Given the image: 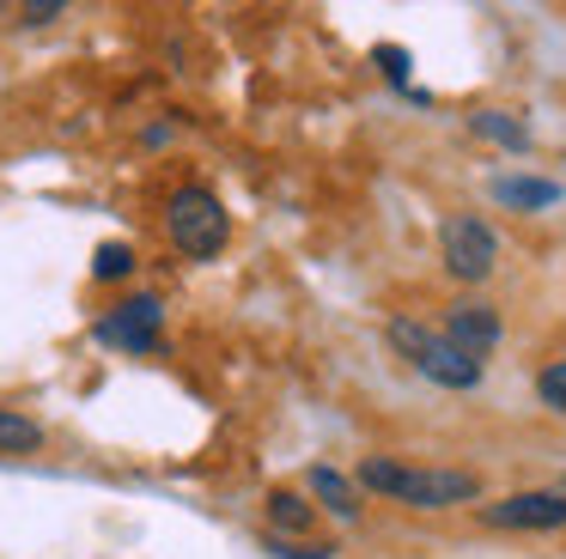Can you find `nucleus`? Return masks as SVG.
<instances>
[{"label":"nucleus","instance_id":"1","mask_svg":"<svg viewBox=\"0 0 566 559\" xmlns=\"http://www.w3.org/2000/svg\"><path fill=\"white\" fill-rule=\"evenodd\" d=\"M354 486L408 510H457L481 498L475 468H427V462H402V456H366L354 468Z\"/></svg>","mask_w":566,"mask_h":559},{"label":"nucleus","instance_id":"2","mask_svg":"<svg viewBox=\"0 0 566 559\" xmlns=\"http://www.w3.org/2000/svg\"><path fill=\"white\" fill-rule=\"evenodd\" d=\"M384 340L402 352L408 371H420L427 383L451 389V395H469V389H481V377H488V365L457 352L451 340H444V328L420 323V316H390V323H384Z\"/></svg>","mask_w":566,"mask_h":559},{"label":"nucleus","instance_id":"3","mask_svg":"<svg viewBox=\"0 0 566 559\" xmlns=\"http://www.w3.org/2000/svg\"><path fill=\"white\" fill-rule=\"evenodd\" d=\"M165 238H171V250L184 262H213L226 250V238H232V213H226V201L208 182H184L165 201Z\"/></svg>","mask_w":566,"mask_h":559},{"label":"nucleus","instance_id":"4","mask_svg":"<svg viewBox=\"0 0 566 559\" xmlns=\"http://www.w3.org/2000/svg\"><path fill=\"white\" fill-rule=\"evenodd\" d=\"M92 340L111 352H128V359H147L165 340V298L159 292H135V298H116L111 310L92 323Z\"/></svg>","mask_w":566,"mask_h":559},{"label":"nucleus","instance_id":"5","mask_svg":"<svg viewBox=\"0 0 566 559\" xmlns=\"http://www.w3.org/2000/svg\"><path fill=\"white\" fill-rule=\"evenodd\" d=\"M439 262H444V274H451V280L481 286V280H493V267H500V238H493V225H488V219H475V213H444Z\"/></svg>","mask_w":566,"mask_h":559},{"label":"nucleus","instance_id":"6","mask_svg":"<svg viewBox=\"0 0 566 559\" xmlns=\"http://www.w3.org/2000/svg\"><path fill=\"white\" fill-rule=\"evenodd\" d=\"M475 517L488 529H530V535H554L566 529V493L560 486H536V493H505L475 505Z\"/></svg>","mask_w":566,"mask_h":559},{"label":"nucleus","instance_id":"7","mask_svg":"<svg viewBox=\"0 0 566 559\" xmlns=\"http://www.w3.org/2000/svg\"><path fill=\"white\" fill-rule=\"evenodd\" d=\"M500 335H505V323H500V310H493L488 298L444 304V340H451L457 352H469L475 365H488V352L500 347Z\"/></svg>","mask_w":566,"mask_h":559},{"label":"nucleus","instance_id":"8","mask_svg":"<svg viewBox=\"0 0 566 559\" xmlns=\"http://www.w3.org/2000/svg\"><path fill=\"white\" fill-rule=\"evenodd\" d=\"M560 182L554 177H530V170H512V177H493V201L512 207V213H548L560 201Z\"/></svg>","mask_w":566,"mask_h":559},{"label":"nucleus","instance_id":"9","mask_svg":"<svg viewBox=\"0 0 566 559\" xmlns=\"http://www.w3.org/2000/svg\"><path fill=\"white\" fill-rule=\"evenodd\" d=\"M262 510H269V535H281V541H305L317 529V505L305 493H293V486H274L262 498Z\"/></svg>","mask_w":566,"mask_h":559},{"label":"nucleus","instance_id":"10","mask_svg":"<svg viewBox=\"0 0 566 559\" xmlns=\"http://www.w3.org/2000/svg\"><path fill=\"white\" fill-rule=\"evenodd\" d=\"M305 486H311V498H317L329 517L359 523V486L347 481L342 468H329V462H311V468H305Z\"/></svg>","mask_w":566,"mask_h":559},{"label":"nucleus","instance_id":"11","mask_svg":"<svg viewBox=\"0 0 566 559\" xmlns=\"http://www.w3.org/2000/svg\"><path fill=\"white\" fill-rule=\"evenodd\" d=\"M469 134L493 140L500 152H530V122L512 109H469Z\"/></svg>","mask_w":566,"mask_h":559},{"label":"nucleus","instance_id":"12","mask_svg":"<svg viewBox=\"0 0 566 559\" xmlns=\"http://www.w3.org/2000/svg\"><path fill=\"white\" fill-rule=\"evenodd\" d=\"M43 450V425L19 408H0V456H31Z\"/></svg>","mask_w":566,"mask_h":559},{"label":"nucleus","instance_id":"13","mask_svg":"<svg viewBox=\"0 0 566 559\" xmlns=\"http://www.w3.org/2000/svg\"><path fill=\"white\" fill-rule=\"evenodd\" d=\"M128 274H135V243L111 238V243L92 250V280H98V286H116V280H128Z\"/></svg>","mask_w":566,"mask_h":559},{"label":"nucleus","instance_id":"14","mask_svg":"<svg viewBox=\"0 0 566 559\" xmlns=\"http://www.w3.org/2000/svg\"><path fill=\"white\" fill-rule=\"evenodd\" d=\"M262 553L269 559H335V541H281V535H262Z\"/></svg>","mask_w":566,"mask_h":559},{"label":"nucleus","instance_id":"15","mask_svg":"<svg viewBox=\"0 0 566 559\" xmlns=\"http://www.w3.org/2000/svg\"><path fill=\"white\" fill-rule=\"evenodd\" d=\"M536 401L548 413H566V359H548L536 371Z\"/></svg>","mask_w":566,"mask_h":559},{"label":"nucleus","instance_id":"16","mask_svg":"<svg viewBox=\"0 0 566 559\" xmlns=\"http://www.w3.org/2000/svg\"><path fill=\"white\" fill-rule=\"evenodd\" d=\"M371 67H378L390 85H402V92H408V67H415V61H408L402 43H378V49H371Z\"/></svg>","mask_w":566,"mask_h":559},{"label":"nucleus","instance_id":"17","mask_svg":"<svg viewBox=\"0 0 566 559\" xmlns=\"http://www.w3.org/2000/svg\"><path fill=\"white\" fill-rule=\"evenodd\" d=\"M62 0H31V7H19V24H55L62 19Z\"/></svg>","mask_w":566,"mask_h":559}]
</instances>
